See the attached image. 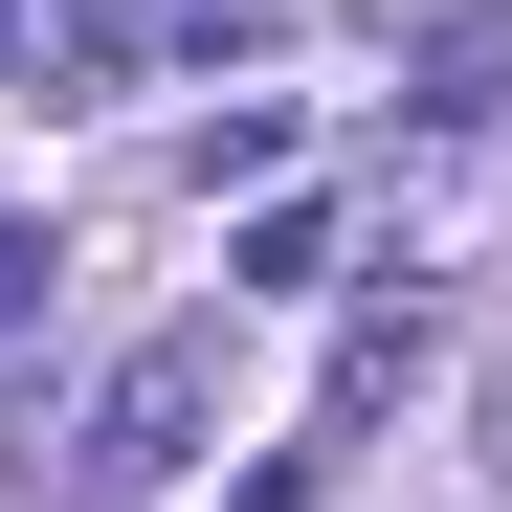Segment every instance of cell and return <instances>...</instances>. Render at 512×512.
I'll list each match as a JSON object with an SVG mask.
<instances>
[{
	"instance_id": "1",
	"label": "cell",
	"mask_w": 512,
	"mask_h": 512,
	"mask_svg": "<svg viewBox=\"0 0 512 512\" xmlns=\"http://www.w3.org/2000/svg\"><path fill=\"white\" fill-rule=\"evenodd\" d=\"M201 423H223V312H179V334H134V357H112V401H90V468H67V490H90V512L179 490V446H201Z\"/></svg>"
},
{
	"instance_id": "2",
	"label": "cell",
	"mask_w": 512,
	"mask_h": 512,
	"mask_svg": "<svg viewBox=\"0 0 512 512\" xmlns=\"http://www.w3.org/2000/svg\"><path fill=\"white\" fill-rule=\"evenodd\" d=\"M23 312H45V245H0V334H23Z\"/></svg>"
},
{
	"instance_id": "3",
	"label": "cell",
	"mask_w": 512,
	"mask_h": 512,
	"mask_svg": "<svg viewBox=\"0 0 512 512\" xmlns=\"http://www.w3.org/2000/svg\"><path fill=\"white\" fill-rule=\"evenodd\" d=\"M490 446H512V357H490Z\"/></svg>"
},
{
	"instance_id": "4",
	"label": "cell",
	"mask_w": 512,
	"mask_h": 512,
	"mask_svg": "<svg viewBox=\"0 0 512 512\" xmlns=\"http://www.w3.org/2000/svg\"><path fill=\"white\" fill-rule=\"evenodd\" d=\"M0 45H23V0H0Z\"/></svg>"
}]
</instances>
